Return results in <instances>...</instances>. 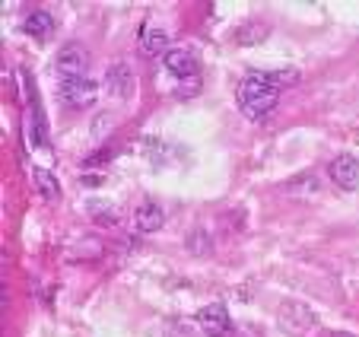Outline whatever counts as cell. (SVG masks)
<instances>
[{"instance_id":"7","label":"cell","mask_w":359,"mask_h":337,"mask_svg":"<svg viewBox=\"0 0 359 337\" xmlns=\"http://www.w3.org/2000/svg\"><path fill=\"white\" fill-rule=\"evenodd\" d=\"M163 67L169 70L172 77H178V80H188V77H197L201 61H197V54L191 51V48H169L163 58Z\"/></svg>"},{"instance_id":"11","label":"cell","mask_w":359,"mask_h":337,"mask_svg":"<svg viewBox=\"0 0 359 337\" xmlns=\"http://www.w3.org/2000/svg\"><path fill=\"white\" fill-rule=\"evenodd\" d=\"M22 32L29 35V39H51V32H55V20H51V13H45V10H32V13L22 20Z\"/></svg>"},{"instance_id":"9","label":"cell","mask_w":359,"mask_h":337,"mask_svg":"<svg viewBox=\"0 0 359 337\" xmlns=\"http://www.w3.org/2000/svg\"><path fill=\"white\" fill-rule=\"evenodd\" d=\"M165 223V210L156 201H143L134 210V230L137 232H159Z\"/></svg>"},{"instance_id":"1","label":"cell","mask_w":359,"mask_h":337,"mask_svg":"<svg viewBox=\"0 0 359 337\" xmlns=\"http://www.w3.org/2000/svg\"><path fill=\"white\" fill-rule=\"evenodd\" d=\"M280 89L283 86H280L271 74H248L242 83H238V93H236L242 115L251 118V121L267 118L280 102Z\"/></svg>"},{"instance_id":"14","label":"cell","mask_w":359,"mask_h":337,"mask_svg":"<svg viewBox=\"0 0 359 337\" xmlns=\"http://www.w3.org/2000/svg\"><path fill=\"white\" fill-rule=\"evenodd\" d=\"M184 249H188L191 255H197V258L213 255V239H210V232H207V230H194V232L188 236V242H184Z\"/></svg>"},{"instance_id":"15","label":"cell","mask_w":359,"mask_h":337,"mask_svg":"<svg viewBox=\"0 0 359 337\" xmlns=\"http://www.w3.org/2000/svg\"><path fill=\"white\" fill-rule=\"evenodd\" d=\"M318 188H321V182L315 172H305V176H296L286 182V191H290V194H315Z\"/></svg>"},{"instance_id":"2","label":"cell","mask_w":359,"mask_h":337,"mask_svg":"<svg viewBox=\"0 0 359 337\" xmlns=\"http://www.w3.org/2000/svg\"><path fill=\"white\" fill-rule=\"evenodd\" d=\"M277 322H280V328H283V334L302 337V334H309V331H312L315 312L309 309L305 303H296V299H292V303H283V305H280Z\"/></svg>"},{"instance_id":"10","label":"cell","mask_w":359,"mask_h":337,"mask_svg":"<svg viewBox=\"0 0 359 337\" xmlns=\"http://www.w3.org/2000/svg\"><path fill=\"white\" fill-rule=\"evenodd\" d=\"M165 48H169V32H165L163 26H156V22H147V26L140 29V51L163 54Z\"/></svg>"},{"instance_id":"18","label":"cell","mask_w":359,"mask_h":337,"mask_svg":"<svg viewBox=\"0 0 359 337\" xmlns=\"http://www.w3.org/2000/svg\"><path fill=\"white\" fill-rule=\"evenodd\" d=\"M197 93H201V74L175 83V95H182V99H184V95H197Z\"/></svg>"},{"instance_id":"5","label":"cell","mask_w":359,"mask_h":337,"mask_svg":"<svg viewBox=\"0 0 359 337\" xmlns=\"http://www.w3.org/2000/svg\"><path fill=\"white\" fill-rule=\"evenodd\" d=\"M105 93L121 102L130 99V93H134V67L128 61H115L105 70Z\"/></svg>"},{"instance_id":"17","label":"cell","mask_w":359,"mask_h":337,"mask_svg":"<svg viewBox=\"0 0 359 337\" xmlns=\"http://www.w3.org/2000/svg\"><path fill=\"white\" fill-rule=\"evenodd\" d=\"M89 210H93V213H99L95 220H99L102 226H115V223H118L115 207H109V204H89Z\"/></svg>"},{"instance_id":"12","label":"cell","mask_w":359,"mask_h":337,"mask_svg":"<svg viewBox=\"0 0 359 337\" xmlns=\"http://www.w3.org/2000/svg\"><path fill=\"white\" fill-rule=\"evenodd\" d=\"M48 131H45V118H41L39 99H32V112H29V143L32 147H45Z\"/></svg>"},{"instance_id":"4","label":"cell","mask_w":359,"mask_h":337,"mask_svg":"<svg viewBox=\"0 0 359 337\" xmlns=\"http://www.w3.org/2000/svg\"><path fill=\"white\" fill-rule=\"evenodd\" d=\"M61 99L64 105L70 108H86L95 102V95H99V86H95L89 77H76V80H61Z\"/></svg>"},{"instance_id":"19","label":"cell","mask_w":359,"mask_h":337,"mask_svg":"<svg viewBox=\"0 0 359 337\" xmlns=\"http://www.w3.org/2000/svg\"><path fill=\"white\" fill-rule=\"evenodd\" d=\"M105 128H109V115H99V118H95V124H93V134L102 137V134H105Z\"/></svg>"},{"instance_id":"8","label":"cell","mask_w":359,"mask_h":337,"mask_svg":"<svg viewBox=\"0 0 359 337\" xmlns=\"http://www.w3.org/2000/svg\"><path fill=\"white\" fill-rule=\"evenodd\" d=\"M197 324H201L210 337H226L232 331V318H229V312H226L223 303L203 305V309L197 312Z\"/></svg>"},{"instance_id":"20","label":"cell","mask_w":359,"mask_h":337,"mask_svg":"<svg viewBox=\"0 0 359 337\" xmlns=\"http://www.w3.org/2000/svg\"><path fill=\"white\" fill-rule=\"evenodd\" d=\"M327 337H359V334H350V331H331Z\"/></svg>"},{"instance_id":"3","label":"cell","mask_w":359,"mask_h":337,"mask_svg":"<svg viewBox=\"0 0 359 337\" xmlns=\"http://www.w3.org/2000/svg\"><path fill=\"white\" fill-rule=\"evenodd\" d=\"M55 64H57V74H61V80H76V77H86L89 51L83 45H76V41H70V45H64L61 51H57Z\"/></svg>"},{"instance_id":"6","label":"cell","mask_w":359,"mask_h":337,"mask_svg":"<svg viewBox=\"0 0 359 337\" xmlns=\"http://www.w3.org/2000/svg\"><path fill=\"white\" fill-rule=\"evenodd\" d=\"M327 172H331V182L337 185L340 191H356L359 188V159L350 153H340L331 159V166H327Z\"/></svg>"},{"instance_id":"13","label":"cell","mask_w":359,"mask_h":337,"mask_svg":"<svg viewBox=\"0 0 359 337\" xmlns=\"http://www.w3.org/2000/svg\"><path fill=\"white\" fill-rule=\"evenodd\" d=\"M32 178H35V188L41 191V197H45V201H57V197H61V182H57L48 168H35Z\"/></svg>"},{"instance_id":"16","label":"cell","mask_w":359,"mask_h":337,"mask_svg":"<svg viewBox=\"0 0 359 337\" xmlns=\"http://www.w3.org/2000/svg\"><path fill=\"white\" fill-rule=\"evenodd\" d=\"M267 32H271V29H267L264 22H245V26L236 32V41L238 45H258Z\"/></svg>"}]
</instances>
